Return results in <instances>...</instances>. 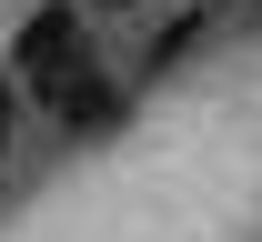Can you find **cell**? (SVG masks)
Returning a JSON list of instances; mask_svg holds the SVG:
<instances>
[{"mask_svg":"<svg viewBox=\"0 0 262 242\" xmlns=\"http://www.w3.org/2000/svg\"><path fill=\"white\" fill-rule=\"evenodd\" d=\"M81 10H101V20H111V10H141V0H81Z\"/></svg>","mask_w":262,"mask_h":242,"instance_id":"4","label":"cell"},{"mask_svg":"<svg viewBox=\"0 0 262 242\" xmlns=\"http://www.w3.org/2000/svg\"><path fill=\"white\" fill-rule=\"evenodd\" d=\"M51 121H61L71 141H101V131H121V81H111V71H71L61 91H51Z\"/></svg>","mask_w":262,"mask_h":242,"instance_id":"2","label":"cell"},{"mask_svg":"<svg viewBox=\"0 0 262 242\" xmlns=\"http://www.w3.org/2000/svg\"><path fill=\"white\" fill-rule=\"evenodd\" d=\"M10 141H20V81H0V162H10Z\"/></svg>","mask_w":262,"mask_h":242,"instance_id":"3","label":"cell"},{"mask_svg":"<svg viewBox=\"0 0 262 242\" xmlns=\"http://www.w3.org/2000/svg\"><path fill=\"white\" fill-rule=\"evenodd\" d=\"M71 71H91V40H81V0H40L31 20H20V40H10V81H20L31 101H51Z\"/></svg>","mask_w":262,"mask_h":242,"instance_id":"1","label":"cell"}]
</instances>
